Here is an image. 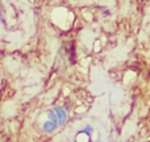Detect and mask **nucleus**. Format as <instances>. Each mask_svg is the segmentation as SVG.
Returning <instances> with one entry per match:
<instances>
[{
    "instance_id": "obj_1",
    "label": "nucleus",
    "mask_w": 150,
    "mask_h": 142,
    "mask_svg": "<svg viewBox=\"0 0 150 142\" xmlns=\"http://www.w3.org/2000/svg\"><path fill=\"white\" fill-rule=\"evenodd\" d=\"M53 112L56 113L57 116V124L59 126H64L67 122V119H68V114H67V110L61 106H54L53 108Z\"/></svg>"
},
{
    "instance_id": "obj_2",
    "label": "nucleus",
    "mask_w": 150,
    "mask_h": 142,
    "mask_svg": "<svg viewBox=\"0 0 150 142\" xmlns=\"http://www.w3.org/2000/svg\"><path fill=\"white\" fill-rule=\"evenodd\" d=\"M59 128V125H57L56 122H52V121H49V119H47V121H44V124H42V130L45 131V133H53L56 129Z\"/></svg>"
},
{
    "instance_id": "obj_3",
    "label": "nucleus",
    "mask_w": 150,
    "mask_h": 142,
    "mask_svg": "<svg viewBox=\"0 0 150 142\" xmlns=\"http://www.w3.org/2000/svg\"><path fill=\"white\" fill-rule=\"evenodd\" d=\"M93 131H94L93 126L88 125V126H85L84 129H81V130H80L79 133H80V134H84V136H86V137H91L92 134H93Z\"/></svg>"
},
{
    "instance_id": "obj_4",
    "label": "nucleus",
    "mask_w": 150,
    "mask_h": 142,
    "mask_svg": "<svg viewBox=\"0 0 150 142\" xmlns=\"http://www.w3.org/2000/svg\"><path fill=\"white\" fill-rule=\"evenodd\" d=\"M47 119H49V121H52V122L57 124V116H56V113L53 112V109H51V110L47 112ZM57 125H59V124H57Z\"/></svg>"
}]
</instances>
